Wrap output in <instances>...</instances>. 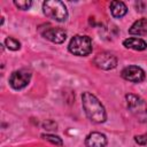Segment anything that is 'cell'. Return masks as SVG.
<instances>
[{
  "mask_svg": "<svg viewBox=\"0 0 147 147\" xmlns=\"http://www.w3.org/2000/svg\"><path fill=\"white\" fill-rule=\"evenodd\" d=\"M129 33L133 36H145L147 34V18H140L136 21L129 29Z\"/></svg>",
  "mask_w": 147,
  "mask_h": 147,
  "instance_id": "8fae6325",
  "label": "cell"
},
{
  "mask_svg": "<svg viewBox=\"0 0 147 147\" xmlns=\"http://www.w3.org/2000/svg\"><path fill=\"white\" fill-rule=\"evenodd\" d=\"M5 46H6L8 49H10V51H17V49H20V47H21V42H20L17 39H15V38L8 37V38H6V40H5Z\"/></svg>",
  "mask_w": 147,
  "mask_h": 147,
  "instance_id": "4fadbf2b",
  "label": "cell"
},
{
  "mask_svg": "<svg viewBox=\"0 0 147 147\" xmlns=\"http://www.w3.org/2000/svg\"><path fill=\"white\" fill-rule=\"evenodd\" d=\"M31 76H32V74L28 69L15 70L11 72V75L9 77V85L14 90H22L25 86H28V84L31 80Z\"/></svg>",
  "mask_w": 147,
  "mask_h": 147,
  "instance_id": "5b68a950",
  "label": "cell"
},
{
  "mask_svg": "<svg viewBox=\"0 0 147 147\" xmlns=\"http://www.w3.org/2000/svg\"><path fill=\"white\" fill-rule=\"evenodd\" d=\"M42 127H44L45 130L52 131V130H56L57 124H56V122L53 121V119H46V121L42 123Z\"/></svg>",
  "mask_w": 147,
  "mask_h": 147,
  "instance_id": "2e32d148",
  "label": "cell"
},
{
  "mask_svg": "<svg viewBox=\"0 0 147 147\" xmlns=\"http://www.w3.org/2000/svg\"><path fill=\"white\" fill-rule=\"evenodd\" d=\"M82 106L85 115L90 121L96 124L105 123L107 119V113L101 101L91 92H84L82 94Z\"/></svg>",
  "mask_w": 147,
  "mask_h": 147,
  "instance_id": "6da1fadb",
  "label": "cell"
},
{
  "mask_svg": "<svg viewBox=\"0 0 147 147\" xmlns=\"http://www.w3.org/2000/svg\"><path fill=\"white\" fill-rule=\"evenodd\" d=\"M123 46L133 51H145L147 48V42L141 39V38H126L125 40H123Z\"/></svg>",
  "mask_w": 147,
  "mask_h": 147,
  "instance_id": "30bf717a",
  "label": "cell"
},
{
  "mask_svg": "<svg viewBox=\"0 0 147 147\" xmlns=\"http://www.w3.org/2000/svg\"><path fill=\"white\" fill-rule=\"evenodd\" d=\"M41 138L45 139V140H47V141H49L53 145H56V146H62L63 145L62 139L59 136H55V134H49V133H46L45 134L44 133V134H41Z\"/></svg>",
  "mask_w": 147,
  "mask_h": 147,
  "instance_id": "5bb4252c",
  "label": "cell"
},
{
  "mask_svg": "<svg viewBox=\"0 0 147 147\" xmlns=\"http://www.w3.org/2000/svg\"><path fill=\"white\" fill-rule=\"evenodd\" d=\"M134 140L139 145H146L147 144V132L144 133V134H140V136H136Z\"/></svg>",
  "mask_w": 147,
  "mask_h": 147,
  "instance_id": "e0dca14e",
  "label": "cell"
},
{
  "mask_svg": "<svg viewBox=\"0 0 147 147\" xmlns=\"http://www.w3.org/2000/svg\"><path fill=\"white\" fill-rule=\"evenodd\" d=\"M107 137L101 132H91L85 138L86 147H106Z\"/></svg>",
  "mask_w": 147,
  "mask_h": 147,
  "instance_id": "9c48e42d",
  "label": "cell"
},
{
  "mask_svg": "<svg viewBox=\"0 0 147 147\" xmlns=\"http://www.w3.org/2000/svg\"><path fill=\"white\" fill-rule=\"evenodd\" d=\"M40 33L44 38L47 40L54 42V44H62L67 39V32L61 28H54L46 25L44 30H40Z\"/></svg>",
  "mask_w": 147,
  "mask_h": 147,
  "instance_id": "52a82bcc",
  "label": "cell"
},
{
  "mask_svg": "<svg viewBox=\"0 0 147 147\" xmlns=\"http://www.w3.org/2000/svg\"><path fill=\"white\" fill-rule=\"evenodd\" d=\"M68 51L77 56H86L92 52V40L88 36L76 34L70 39Z\"/></svg>",
  "mask_w": 147,
  "mask_h": 147,
  "instance_id": "3957f363",
  "label": "cell"
},
{
  "mask_svg": "<svg viewBox=\"0 0 147 147\" xmlns=\"http://www.w3.org/2000/svg\"><path fill=\"white\" fill-rule=\"evenodd\" d=\"M126 105L129 110L134 114L137 117H146L147 116V102L136 94H126Z\"/></svg>",
  "mask_w": 147,
  "mask_h": 147,
  "instance_id": "277c9868",
  "label": "cell"
},
{
  "mask_svg": "<svg viewBox=\"0 0 147 147\" xmlns=\"http://www.w3.org/2000/svg\"><path fill=\"white\" fill-rule=\"evenodd\" d=\"M121 76L125 80H129V82H132V83H141L146 77L145 71L138 65H127V67H125L122 70Z\"/></svg>",
  "mask_w": 147,
  "mask_h": 147,
  "instance_id": "ba28073f",
  "label": "cell"
},
{
  "mask_svg": "<svg viewBox=\"0 0 147 147\" xmlns=\"http://www.w3.org/2000/svg\"><path fill=\"white\" fill-rule=\"evenodd\" d=\"M42 11L45 16L56 22H63L68 17V10H67L65 5L59 0L45 1L42 3Z\"/></svg>",
  "mask_w": 147,
  "mask_h": 147,
  "instance_id": "7a4b0ae2",
  "label": "cell"
},
{
  "mask_svg": "<svg viewBox=\"0 0 147 147\" xmlns=\"http://www.w3.org/2000/svg\"><path fill=\"white\" fill-rule=\"evenodd\" d=\"M14 5L18 8V9H21V10H26V9H29L30 7H31V5H32V1L31 0H15L14 1Z\"/></svg>",
  "mask_w": 147,
  "mask_h": 147,
  "instance_id": "9a60e30c",
  "label": "cell"
},
{
  "mask_svg": "<svg viewBox=\"0 0 147 147\" xmlns=\"http://www.w3.org/2000/svg\"><path fill=\"white\" fill-rule=\"evenodd\" d=\"M110 13L115 18H121L127 13V7L123 1H111L110 2Z\"/></svg>",
  "mask_w": 147,
  "mask_h": 147,
  "instance_id": "7c38bea8",
  "label": "cell"
},
{
  "mask_svg": "<svg viewBox=\"0 0 147 147\" xmlns=\"http://www.w3.org/2000/svg\"><path fill=\"white\" fill-rule=\"evenodd\" d=\"M93 63L102 70H110L117 65V57L109 52H102L93 59Z\"/></svg>",
  "mask_w": 147,
  "mask_h": 147,
  "instance_id": "8992f818",
  "label": "cell"
}]
</instances>
